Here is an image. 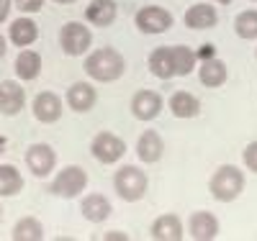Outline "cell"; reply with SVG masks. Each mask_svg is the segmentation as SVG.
Instances as JSON below:
<instances>
[{
	"label": "cell",
	"instance_id": "7",
	"mask_svg": "<svg viewBox=\"0 0 257 241\" xmlns=\"http://www.w3.org/2000/svg\"><path fill=\"white\" fill-rule=\"evenodd\" d=\"M90 154L100 164H116L126 154V141L111 131H98L90 141Z\"/></svg>",
	"mask_w": 257,
	"mask_h": 241
},
{
	"label": "cell",
	"instance_id": "24",
	"mask_svg": "<svg viewBox=\"0 0 257 241\" xmlns=\"http://www.w3.org/2000/svg\"><path fill=\"white\" fill-rule=\"evenodd\" d=\"M44 236H47V228H44V223H41L36 215L18 218L13 231H11V238L13 241H41Z\"/></svg>",
	"mask_w": 257,
	"mask_h": 241
},
{
	"label": "cell",
	"instance_id": "14",
	"mask_svg": "<svg viewBox=\"0 0 257 241\" xmlns=\"http://www.w3.org/2000/svg\"><path fill=\"white\" fill-rule=\"evenodd\" d=\"M198 80L203 87H211V90H216V87L226 85L229 80V70H226V62L219 59V57H211V59H201L198 62Z\"/></svg>",
	"mask_w": 257,
	"mask_h": 241
},
{
	"label": "cell",
	"instance_id": "27",
	"mask_svg": "<svg viewBox=\"0 0 257 241\" xmlns=\"http://www.w3.org/2000/svg\"><path fill=\"white\" fill-rule=\"evenodd\" d=\"M234 34L244 41H254L257 39V8L252 11H242L234 18Z\"/></svg>",
	"mask_w": 257,
	"mask_h": 241
},
{
	"label": "cell",
	"instance_id": "19",
	"mask_svg": "<svg viewBox=\"0 0 257 241\" xmlns=\"http://www.w3.org/2000/svg\"><path fill=\"white\" fill-rule=\"evenodd\" d=\"M165 154V141L157 131H144V134L137 139V157L144 162V164H157Z\"/></svg>",
	"mask_w": 257,
	"mask_h": 241
},
{
	"label": "cell",
	"instance_id": "3",
	"mask_svg": "<svg viewBox=\"0 0 257 241\" xmlns=\"http://www.w3.org/2000/svg\"><path fill=\"white\" fill-rule=\"evenodd\" d=\"M147 187H149V177L137 164H123L113 174V190L123 203H139L147 195Z\"/></svg>",
	"mask_w": 257,
	"mask_h": 241
},
{
	"label": "cell",
	"instance_id": "29",
	"mask_svg": "<svg viewBox=\"0 0 257 241\" xmlns=\"http://www.w3.org/2000/svg\"><path fill=\"white\" fill-rule=\"evenodd\" d=\"M13 8H18L21 13H26V16H31V13L44 8V0H13Z\"/></svg>",
	"mask_w": 257,
	"mask_h": 241
},
{
	"label": "cell",
	"instance_id": "28",
	"mask_svg": "<svg viewBox=\"0 0 257 241\" xmlns=\"http://www.w3.org/2000/svg\"><path fill=\"white\" fill-rule=\"evenodd\" d=\"M242 162H244V167H247L252 174H257V141H252V144L244 146V151H242Z\"/></svg>",
	"mask_w": 257,
	"mask_h": 241
},
{
	"label": "cell",
	"instance_id": "8",
	"mask_svg": "<svg viewBox=\"0 0 257 241\" xmlns=\"http://www.w3.org/2000/svg\"><path fill=\"white\" fill-rule=\"evenodd\" d=\"M24 159H26V169L34 174V177L47 180L49 174L54 172V167H57V151L49 144H41L39 141V144H31L26 149Z\"/></svg>",
	"mask_w": 257,
	"mask_h": 241
},
{
	"label": "cell",
	"instance_id": "6",
	"mask_svg": "<svg viewBox=\"0 0 257 241\" xmlns=\"http://www.w3.org/2000/svg\"><path fill=\"white\" fill-rule=\"evenodd\" d=\"M173 24H175L173 13H170L167 8H162V6H144V8H139L137 16H134V26H137L142 34H147V36L165 34V31L173 29Z\"/></svg>",
	"mask_w": 257,
	"mask_h": 241
},
{
	"label": "cell",
	"instance_id": "13",
	"mask_svg": "<svg viewBox=\"0 0 257 241\" xmlns=\"http://www.w3.org/2000/svg\"><path fill=\"white\" fill-rule=\"evenodd\" d=\"M98 103V90L90 82H75L67 90V108L75 113H90Z\"/></svg>",
	"mask_w": 257,
	"mask_h": 241
},
{
	"label": "cell",
	"instance_id": "2",
	"mask_svg": "<svg viewBox=\"0 0 257 241\" xmlns=\"http://www.w3.org/2000/svg\"><path fill=\"white\" fill-rule=\"evenodd\" d=\"M244 172L237 164H221L208 180V192L219 203H234L244 192Z\"/></svg>",
	"mask_w": 257,
	"mask_h": 241
},
{
	"label": "cell",
	"instance_id": "36",
	"mask_svg": "<svg viewBox=\"0 0 257 241\" xmlns=\"http://www.w3.org/2000/svg\"><path fill=\"white\" fill-rule=\"evenodd\" d=\"M211 3H219V6H229L231 0H211Z\"/></svg>",
	"mask_w": 257,
	"mask_h": 241
},
{
	"label": "cell",
	"instance_id": "15",
	"mask_svg": "<svg viewBox=\"0 0 257 241\" xmlns=\"http://www.w3.org/2000/svg\"><path fill=\"white\" fill-rule=\"evenodd\" d=\"M185 21V26L193 29V31H208L219 24V11L213 8L211 3H196V6H190L183 16Z\"/></svg>",
	"mask_w": 257,
	"mask_h": 241
},
{
	"label": "cell",
	"instance_id": "22",
	"mask_svg": "<svg viewBox=\"0 0 257 241\" xmlns=\"http://www.w3.org/2000/svg\"><path fill=\"white\" fill-rule=\"evenodd\" d=\"M147 67L157 80H173L175 77V64H173V52H170V47H157L149 54Z\"/></svg>",
	"mask_w": 257,
	"mask_h": 241
},
{
	"label": "cell",
	"instance_id": "9",
	"mask_svg": "<svg viewBox=\"0 0 257 241\" xmlns=\"http://www.w3.org/2000/svg\"><path fill=\"white\" fill-rule=\"evenodd\" d=\"M162 108H165V100L155 90H137L132 98V116L137 121H144V123L155 121L162 113Z\"/></svg>",
	"mask_w": 257,
	"mask_h": 241
},
{
	"label": "cell",
	"instance_id": "12",
	"mask_svg": "<svg viewBox=\"0 0 257 241\" xmlns=\"http://www.w3.org/2000/svg\"><path fill=\"white\" fill-rule=\"evenodd\" d=\"M26 105V90L16 80L0 82V113L3 116H18Z\"/></svg>",
	"mask_w": 257,
	"mask_h": 241
},
{
	"label": "cell",
	"instance_id": "34",
	"mask_svg": "<svg viewBox=\"0 0 257 241\" xmlns=\"http://www.w3.org/2000/svg\"><path fill=\"white\" fill-rule=\"evenodd\" d=\"M52 3H57V6H72V3H77V0H52Z\"/></svg>",
	"mask_w": 257,
	"mask_h": 241
},
{
	"label": "cell",
	"instance_id": "11",
	"mask_svg": "<svg viewBox=\"0 0 257 241\" xmlns=\"http://www.w3.org/2000/svg\"><path fill=\"white\" fill-rule=\"evenodd\" d=\"M219 231H221L219 218L211 210H196L188 218V233L185 236L196 238V241H213L219 236Z\"/></svg>",
	"mask_w": 257,
	"mask_h": 241
},
{
	"label": "cell",
	"instance_id": "26",
	"mask_svg": "<svg viewBox=\"0 0 257 241\" xmlns=\"http://www.w3.org/2000/svg\"><path fill=\"white\" fill-rule=\"evenodd\" d=\"M24 190V174L16 164H0V198H16Z\"/></svg>",
	"mask_w": 257,
	"mask_h": 241
},
{
	"label": "cell",
	"instance_id": "30",
	"mask_svg": "<svg viewBox=\"0 0 257 241\" xmlns=\"http://www.w3.org/2000/svg\"><path fill=\"white\" fill-rule=\"evenodd\" d=\"M13 11V0H0V24H6Z\"/></svg>",
	"mask_w": 257,
	"mask_h": 241
},
{
	"label": "cell",
	"instance_id": "5",
	"mask_svg": "<svg viewBox=\"0 0 257 241\" xmlns=\"http://www.w3.org/2000/svg\"><path fill=\"white\" fill-rule=\"evenodd\" d=\"M59 47L67 57H82L88 54V49L93 47V31L88 29V24L80 21H70L59 29Z\"/></svg>",
	"mask_w": 257,
	"mask_h": 241
},
{
	"label": "cell",
	"instance_id": "21",
	"mask_svg": "<svg viewBox=\"0 0 257 241\" xmlns=\"http://www.w3.org/2000/svg\"><path fill=\"white\" fill-rule=\"evenodd\" d=\"M13 70H16V77L18 80H24V82H34L39 75H41V54L34 52V49H21L18 57H16V64H13Z\"/></svg>",
	"mask_w": 257,
	"mask_h": 241
},
{
	"label": "cell",
	"instance_id": "16",
	"mask_svg": "<svg viewBox=\"0 0 257 241\" xmlns=\"http://www.w3.org/2000/svg\"><path fill=\"white\" fill-rule=\"evenodd\" d=\"M36 39H39V24L26 13L21 18H16L11 24V29H8V41L13 44V47H18V49L31 47Z\"/></svg>",
	"mask_w": 257,
	"mask_h": 241
},
{
	"label": "cell",
	"instance_id": "33",
	"mask_svg": "<svg viewBox=\"0 0 257 241\" xmlns=\"http://www.w3.org/2000/svg\"><path fill=\"white\" fill-rule=\"evenodd\" d=\"M6 52H8V41H6V36L0 34V59L6 57Z\"/></svg>",
	"mask_w": 257,
	"mask_h": 241
},
{
	"label": "cell",
	"instance_id": "17",
	"mask_svg": "<svg viewBox=\"0 0 257 241\" xmlns=\"http://www.w3.org/2000/svg\"><path fill=\"white\" fill-rule=\"evenodd\" d=\"M149 236L155 241H180V238H185V228L175 213H165V215L155 218L152 228H149Z\"/></svg>",
	"mask_w": 257,
	"mask_h": 241
},
{
	"label": "cell",
	"instance_id": "32",
	"mask_svg": "<svg viewBox=\"0 0 257 241\" xmlns=\"http://www.w3.org/2000/svg\"><path fill=\"white\" fill-rule=\"evenodd\" d=\"M105 241H116V238H121V241H128V233H123V231H108L103 236Z\"/></svg>",
	"mask_w": 257,
	"mask_h": 241
},
{
	"label": "cell",
	"instance_id": "18",
	"mask_svg": "<svg viewBox=\"0 0 257 241\" xmlns=\"http://www.w3.org/2000/svg\"><path fill=\"white\" fill-rule=\"evenodd\" d=\"M80 213L85 221H90V223H103V221H108V215L113 213L108 198H105L103 192H90V195H85L82 203H80Z\"/></svg>",
	"mask_w": 257,
	"mask_h": 241
},
{
	"label": "cell",
	"instance_id": "10",
	"mask_svg": "<svg viewBox=\"0 0 257 241\" xmlns=\"http://www.w3.org/2000/svg\"><path fill=\"white\" fill-rule=\"evenodd\" d=\"M31 111H34V118H36L39 123H47V126H49V123H57V121L62 118L64 103H62V98H59L57 93L44 90V93H39V95L34 98Z\"/></svg>",
	"mask_w": 257,
	"mask_h": 241
},
{
	"label": "cell",
	"instance_id": "35",
	"mask_svg": "<svg viewBox=\"0 0 257 241\" xmlns=\"http://www.w3.org/2000/svg\"><path fill=\"white\" fill-rule=\"evenodd\" d=\"M3 151H6V136L0 134V157H3Z\"/></svg>",
	"mask_w": 257,
	"mask_h": 241
},
{
	"label": "cell",
	"instance_id": "4",
	"mask_svg": "<svg viewBox=\"0 0 257 241\" xmlns=\"http://www.w3.org/2000/svg\"><path fill=\"white\" fill-rule=\"evenodd\" d=\"M85 187H88V172L80 164H67L54 174V180L47 185V192L54 195V198L72 200V198H80Z\"/></svg>",
	"mask_w": 257,
	"mask_h": 241
},
{
	"label": "cell",
	"instance_id": "1",
	"mask_svg": "<svg viewBox=\"0 0 257 241\" xmlns=\"http://www.w3.org/2000/svg\"><path fill=\"white\" fill-rule=\"evenodd\" d=\"M82 70L88 72V77L95 80V82H116L126 72V59L118 49L103 47V49H95V52H90L88 57H85Z\"/></svg>",
	"mask_w": 257,
	"mask_h": 241
},
{
	"label": "cell",
	"instance_id": "38",
	"mask_svg": "<svg viewBox=\"0 0 257 241\" xmlns=\"http://www.w3.org/2000/svg\"><path fill=\"white\" fill-rule=\"evenodd\" d=\"M252 3H257V0H252Z\"/></svg>",
	"mask_w": 257,
	"mask_h": 241
},
{
	"label": "cell",
	"instance_id": "31",
	"mask_svg": "<svg viewBox=\"0 0 257 241\" xmlns=\"http://www.w3.org/2000/svg\"><path fill=\"white\" fill-rule=\"evenodd\" d=\"M196 54H198V62H201V59H211V57H216V52H213V44H203L201 52H196Z\"/></svg>",
	"mask_w": 257,
	"mask_h": 241
},
{
	"label": "cell",
	"instance_id": "37",
	"mask_svg": "<svg viewBox=\"0 0 257 241\" xmlns=\"http://www.w3.org/2000/svg\"><path fill=\"white\" fill-rule=\"evenodd\" d=\"M0 223H3V205H0Z\"/></svg>",
	"mask_w": 257,
	"mask_h": 241
},
{
	"label": "cell",
	"instance_id": "20",
	"mask_svg": "<svg viewBox=\"0 0 257 241\" xmlns=\"http://www.w3.org/2000/svg\"><path fill=\"white\" fill-rule=\"evenodd\" d=\"M118 16V6L116 0H90V6L85 8V21L90 26H98V29H105L111 26Z\"/></svg>",
	"mask_w": 257,
	"mask_h": 241
},
{
	"label": "cell",
	"instance_id": "23",
	"mask_svg": "<svg viewBox=\"0 0 257 241\" xmlns=\"http://www.w3.org/2000/svg\"><path fill=\"white\" fill-rule=\"evenodd\" d=\"M170 113L175 118H196L201 113V100L188 90H178L170 95Z\"/></svg>",
	"mask_w": 257,
	"mask_h": 241
},
{
	"label": "cell",
	"instance_id": "25",
	"mask_svg": "<svg viewBox=\"0 0 257 241\" xmlns=\"http://www.w3.org/2000/svg\"><path fill=\"white\" fill-rule=\"evenodd\" d=\"M173 52V64H175V77H188L190 72L198 70V54L193 52L185 44H178V47H170Z\"/></svg>",
	"mask_w": 257,
	"mask_h": 241
}]
</instances>
